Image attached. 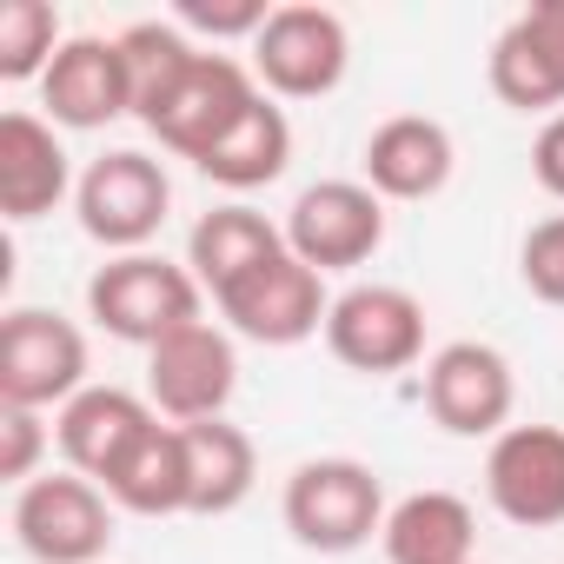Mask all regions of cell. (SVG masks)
I'll return each instance as SVG.
<instances>
[{"mask_svg":"<svg viewBox=\"0 0 564 564\" xmlns=\"http://www.w3.org/2000/svg\"><path fill=\"white\" fill-rule=\"evenodd\" d=\"M199 306H206L199 279H193L186 265L160 259V252H120V259H107V265L87 279V319H94L100 333L127 339V346H147V352H153L166 333L206 319Z\"/></svg>","mask_w":564,"mask_h":564,"instance_id":"1","label":"cell"},{"mask_svg":"<svg viewBox=\"0 0 564 564\" xmlns=\"http://www.w3.org/2000/svg\"><path fill=\"white\" fill-rule=\"evenodd\" d=\"M386 511H392L386 485L359 458H306V465H293L286 498H279L286 531L319 557H346V551L372 544L386 531Z\"/></svg>","mask_w":564,"mask_h":564,"instance_id":"2","label":"cell"},{"mask_svg":"<svg viewBox=\"0 0 564 564\" xmlns=\"http://www.w3.org/2000/svg\"><path fill=\"white\" fill-rule=\"evenodd\" d=\"M74 213H80V232H87L94 246H107L113 259H120V252H147V239H153V232L166 226V213H173V180H166V166H160L153 153L113 147V153H100V160L80 173Z\"/></svg>","mask_w":564,"mask_h":564,"instance_id":"3","label":"cell"},{"mask_svg":"<svg viewBox=\"0 0 564 564\" xmlns=\"http://www.w3.org/2000/svg\"><path fill=\"white\" fill-rule=\"evenodd\" d=\"M87 392V333L47 306H14L0 319V405L61 412Z\"/></svg>","mask_w":564,"mask_h":564,"instance_id":"4","label":"cell"},{"mask_svg":"<svg viewBox=\"0 0 564 564\" xmlns=\"http://www.w3.org/2000/svg\"><path fill=\"white\" fill-rule=\"evenodd\" d=\"M352 67V34L333 8L293 0V8H272V21L252 41V80L272 100H326Z\"/></svg>","mask_w":564,"mask_h":564,"instance_id":"5","label":"cell"},{"mask_svg":"<svg viewBox=\"0 0 564 564\" xmlns=\"http://www.w3.org/2000/svg\"><path fill=\"white\" fill-rule=\"evenodd\" d=\"M113 498L80 471H41L14 498V538L34 564H100L113 551Z\"/></svg>","mask_w":564,"mask_h":564,"instance_id":"6","label":"cell"},{"mask_svg":"<svg viewBox=\"0 0 564 564\" xmlns=\"http://www.w3.org/2000/svg\"><path fill=\"white\" fill-rule=\"evenodd\" d=\"M326 352L346 372L392 379L425 359V306L405 286H346L326 313Z\"/></svg>","mask_w":564,"mask_h":564,"instance_id":"7","label":"cell"},{"mask_svg":"<svg viewBox=\"0 0 564 564\" xmlns=\"http://www.w3.org/2000/svg\"><path fill=\"white\" fill-rule=\"evenodd\" d=\"M232 392H239V352H232V333L213 319H193L147 352V399L166 425L226 419Z\"/></svg>","mask_w":564,"mask_h":564,"instance_id":"8","label":"cell"},{"mask_svg":"<svg viewBox=\"0 0 564 564\" xmlns=\"http://www.w3.org/2000/svg\"><path fill=\"white\" fill-rule=\"evenodd\" d=\"M219 319L252 339V346H306L313 333H326L333 293H326V272H313L293 252H272L265 265H252L232 293L213 300Z\"/></svg>","mask_w":564,"mask_h":564,"instance_id":"9","label":"cell"},{"mask_svg":"<svg viewBox=\"0 0 564 564\" xmlns=\"http://www.w3.org/2000/svg\"><path fill=\"white\" fill-rule=\"evenodd\" d=\"M518 379L511 359L485 339H452L425 359V412L452 438H498L511 425Z\"/></svg>","mask_w":564,"mask_h":564,"instance_id":"10","label":"cell"},{"mask_svg":"<svg viewBox=\"0 0 564 564\" xmlns=\"http://www.w3.org/2000/svg\"><path fill=\"white\" fill-rule=\"evenodd\" d=\"M379 246H386V199L366 180H319L286 213V252L306 259L313 272L366 265Z\"/></svg>","mask_w":564,"mask_h":564,"instance_id":"11","label":"cell"},{"mask_svg":"<svg viewBox=\"0 0 564 564\" xmlns=\"http://www.w3.org/2000/svg\"><path fill=\"white\" fill-rule=\"evenodd\" d=\"M485 498L518 531L564 524V425H505L485 452Z\"/></svg>","mask_w":564,"mask_h":564,"instance_id":"12","label":"cell"},{"mask_svg":"<svg viewBox=\"0 0 564 564\" xmlns=\"http://www.w3.org/2000/svg\"><path fill=\"white\" fill-rule=\"evenodd\" d=\"M259 94H265V87H259L232 54H206V47H199V61L180 74V87H173V94H166L140 127H147L166 153H180V160H193V166H199V160H206V147H213V140H219V133H226V127H232Z\"/></svg>","mask_w":564,"mask_h":564,"instance_id":"13","label":"cell"},{"mask_svg":"<svg viewBox=\"0 0 564 564\" xmlns=\"http://www.w3.org/2000/svg\"><path fill=\"white\" fill-rule=\"evenodd\" d=\"M41 107L54 127H74V133H94V127H113L133 113V80H127V54H120V34H74L54 67L41 74Z\"/></svg>","mask_w":564,"mask_h":564,"instance_id":"14","label":"cell"},{"mask_svg":"<svg viewBox=\"0 0 564 564\" xmlns=\"http://www.w3.org/2000/svg\"><path fill=\"white\" fill-rule=\"evenodd\" d=\"M491 94L518 113H557L564 107V0L524 8L491 41Z\"/></svg>","mask_w":564,"mask_h":564,"instance_id":"15","label":"cell"},{"mask_svg":"<svg viewBox=\"0 0 564 564\" xmlns=\"http://www.w3.org/2000/svg\"><path fill=\"white\" fill-rule=\"evenodd\" d=\"M153 419H160V412H153V399H140V392H127V386H87L80 399H67V405L54 412V438H61L67 471L107 485V471L133 452V438H140Z\"/></svg>","mask_w":564,"mask_h":564,"instance_id":"16","label":"cell"},{"mask_svg":"<svg viewBox=\"0 0 564 564\" xmlns=\"http://www.w3.org/2000/svg\"><path fill=\"white\" fill-rule=\"evenodd\" d=\"M74 186L80 180H74V160H67L54 120L14 107L8 120H0V213L28 226V219L54 213Z\"/></svg>","mask_w":564,"mask_h":564,"instance_id":"17","label":"cell"},{"mask_svg":"<svg viewBox=\"0 0 564 564\" xmlns=\"http://www.w3.org/2000/svg\"><path fill=\"white\" fill-rule=\"evenodd\" d=\"M452 166H458V147L425 113H399V120L372 127V140H366V186L379 199H432V193H445Z\"/></svg>","mask_w":564,"mask_h":564,"instance_id":"18","label":"cell"},{"mask_svg":"<svg viewBox=\"0 0 564 564\" xmlns=\"http://www.w3.org/2000/svg\"><path fill=\"white\" fill-rule=\"evenodd\" d=\"M272 252H286V226H272L265 213H252V206H213V213H199V226L186 232V272L199 279V293H232L239 279L252 272V265H265Z\"/></svg>","mask_w":564,"mask_h":564,"instance_id":"19","label":"cell"},{"mask_svg":"<svg viewBox=\"0 0 564 564\" xmlns=\"http://www.w3.org/2000/svg\"><path fill=\"white\" fill-rule=\"evenodd\" d=\"M120 511H133V518H180V511H193V471H186V432L180 425H147L140 438H133V452L107 471V485H100Z\"/></svg>","mask_w":564,"mask_h":564,"instance_id":"20","label":"cell"},{"mask_svg":"<svg viewBox=\"0 0 564 564\" xmlns=\"http://www.w3.org/2000/svg\"><path fill=\"white\" fill-rule=\"evenodd\" d=\"M386 564H478V518L458 491H412L386 511Z\"/></svg>","mask_w":564,"mask_h":564,"instance_id":"21","label":"cell"},{"mask_svg":"<svg viewBox=\"0 0 564 564\" xmlns=\"http://www.w3.org/2000/svg\"><path fill=\"white\" fill-rule=\"evenodd\" d=\"M286 166H293V120H286V107H272V94H259L199 160V173L226 193H259Z\"/></svg>","mask_w":564,"mask_h":564,"instance_id":"22","label":"cell"},{"mask_svg":"<svg viewBox=\"0 0 564 564\" xmlns=\"http://www.w3.org/2000/svg\"><path fill=\"white\" fill-rule=\"evenodd\" d=\"M186 432V471H193V518H226L252 498L259 485V452L239 425L226 419H199L180 425Z\"/></svg>","mask_w":564,"mask_h":564,"instance_id":"23","label":"cell"},{"mask_svg":"<svg viewBox=\"0 0 564 564\" xmlns=\"http://www.w3.org/2000/svg\"><path fill=\"white\" fill-rule=\"evenodd\" d=\"M120 54H127V80H133V120H147L180 87V74L199 61V41L180 34L173 21H133L120 34Z\"/></svg>","mask_w":564,"mask_h":564,"instance_id":"24","label":"cell"},{"mask_svg":"<svg viewBox=\"0 0 564 564\" xmlns=\"http://www.w3.org/2000/svg\"><path fill=\"white\" fill-rule=\"evenodd\" d=\"M61 47V14L47 0H0V80H41Z\"/></svg>","mask_w":564,"mask_h":564,"instance_id":"25","label":"cell"},{"mask_svg":"<svg viewBox=\"0 0 564 564\" xmlns=\"http://www.w3.org/2000/svg\"><path fill=\"white\" fill-rule=\"evenodd\" d=\"M272 21L265 0H180L173 8V28L180 34H213V41H259V28Z\"/></svg>","mask_w":564,"mask_h":564,"instance_id":"26","label":"cell"},{"mask_svg":"<svg viewBox=\"0 0 564 564\" xmlns=\"http://www.w3.org/2000/svg\"><path fill=\"white\" fill-rule=\"evenodd\" d=\"M518 279H524V293L544 300V306H564V213L538 219L518 246Z\"/></svg>","mask_w":564,"mask_h":564,"instance_id":"27","label":"cell"},{"mask_svg":"<svg viewBox=\"0 0 564 564\" xmlns=\"http://www.w3.org/2000/svg\"><path fill=\"white\" fill-rule=\"evenodd\" d=\"M54 445L47 419L41 412H21V405H0V478L8 485H34L41 478V452Z\"/></svg>","mask_w":564,"mask_h":564,"instance_id":"28","label":"cell"},{"mask_svg":"<svg viewBox=\"0 0 564 564\" xmlns=\"http://www.w3.org/2000/svg\"><path fill=\"white\" fill-rule=\"evenodd\" d=\"M531 173H538V186H544L551 199H564V113L544 120V133H538V147H531Z\"/></svg>","mask_w":564,"mask_h":564,"instance_id":"29","label":"cell"}]
</instances>
